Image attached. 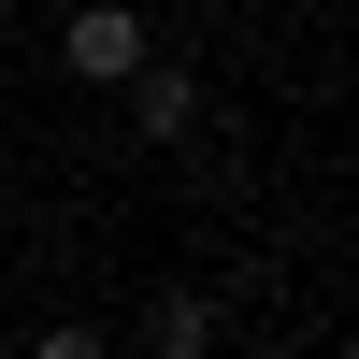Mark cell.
Instances as JSON below:
<instances>
[{
  "label": "cell",
  "instance_id": "obj_1",
  "mask_svg": "<svg viewBox=\"0 0 359 359\" xmlns=\"http://www.w3.org/2000/svg\"><path fill=\"white\" fill-rule=\"evenodd\" d=\"M57 72H72V86H130V72H144V15H130V0H72Z\"/></svg>",
  "mask_w": 359,
  "mask_h": 359
},
{
  "label": "cell",
  "instance_id": "obj_2",
  "mask_svg": "<svg viewBox=\"0 0 359 359\" xmlns=\"http://www.w3.org/2000/svg\"><path fill=\"white\" fill-rule=\"evenodd\" d=\"M130 130H144V144H187V130H201V72H172V57L144 43V72H130Z\"/></svg>",
  "mask_w": 359,
  "mask_h": 359
},
{
  "label": "cell",
  "instance_id": "obj_3",
  "mask_svg": "<svg viewBox=\"0 0 359 359\" xmlns=\"http://www.w3.org/2000/svg\"><path fill=\"white\" fill-rule=\"evenodd\" d=\"M144 345L201 359V345H216V302H201V287H158V302H144Z\"/></svg>",
  "mask_w": 359,
  "mask_h": 359
}]
</instances>
